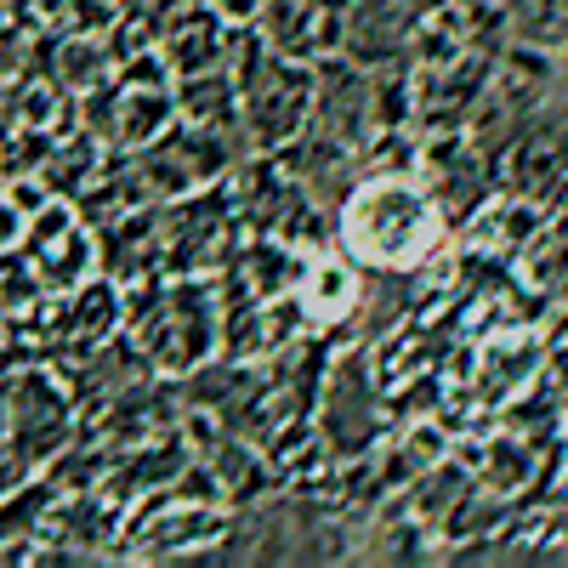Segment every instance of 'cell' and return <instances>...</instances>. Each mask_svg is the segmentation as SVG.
<instances>
[{"mask_svg": "<svg viewBox=\"0 0 568 568\" xmlns=\"http://www.w3.org/2000/svg\"><path fill=\"white\" fill-rule=\"evenodd\" d=\"M540 382H551V393L568 398V313L557 324V336L546 342V375H540Z\"/></svg>", "mask_w": 568, "mask_h": 568, "instance_id": "cell-17", "label": "cell"}, {"mask_svg": "<svg viewBox=\"0 0 568 568\" xmlns=\"http://www.w3.org/2000/svg\"><path fill=\"white\" fill-rule=\"evenodd\" d=\"M347 12H353V0H262L251 29L273 45V52L313 63V58H324V52L342 45Z\"/></svg>", "mask_w": 568, "mask_h": 568, "instance_id": "cell-10", "label": "cell"}, {"mask_svg": "<svg viewBox=\"0 0 568 568\" xmlns=\"http://www.w3.org/2000/svg\"><path fill=\"white\" fill-rule=\"evenodd\" d=\"M29 45H34L29 29L0 12V80H18V74L29 69Z\"/></svg>", "mask_w": 568, "mask_h": 568, "instance_id": "cell-16", "label": "cell"}, {"mask_svg": "<svg viewBox=\"0 0 568 568\" xmlns=\"http://www.w3.org/2000/svg\"><path fill=\"white\" fill-rule=\"evenodd\" d=\"M540 460H546L540 438H529L524 426H511V420L478 426V433H471V444H466V455H460V466L471 471V484L489 489V495H500V500L524 495V489L535 484Z\"/></svg>", "mask_w": 568, "mask_h": 568, "instance_id": "cell-11", "label": "cell"}, {"mask_svg": "<svg viewBox=\"0 0 568 568\" xmlns=\"http://www.w3.org/2000/svg\"><path fill=\"white\" fill-rule=\"evenodd\" d=\"M358 296H364V267L347 251H336V245L307 251V267L296 284V302H302L307 324H347Z\"/></svg>", "mask_w": 568, "mask_h": 568, "instance_id": "cell-12", "label": "cell"}, {"mask_svg": "<svg viewBox=\"0 0 568 568\" xmlns=\"http://www.w3.org/2000/svg\"><path fill=\"white\" fill-rule=\"evenodd\" d=\"M336 251L364 273H415L449 251V211L420 171H364L329 216Z\"/></svg>", "mask_w": 568, "mask_h": 568, "instance_id": "cell-1", "label": "cell"}, {"mask_svg": "<svg viewBox=\"0 0 568 568\" xmlns=\"http://www.w3.org/2000/svg\"><path fill=\"white\" fill-rule=\"evenodd\" d=\"M125 291V342L149 375H194L222 353V296L216 273H149Z\"/></svg>", "mask_w": 568, "mask_h": 568, "instance_id": "cell-2", "label": "cell"}, {"mask_svg": "<svg viewBox=\"0 0 568 568\" xmlns=\"http://www.w3.org/2000/svg\"><path fill=\"white\" fill-rule=\"evenodd\" d=\"M233 535H240V506L154 489L136 506H125L120 535H114V557H125V562H182V557H211Z\"/></svg>", "mask_w": 568, "mask_h": 568, "instance_id": "cell-5", "label": "cell"}, {"mask_svg": "<svg viewBox=\"0 0 568 568\" xmlns=\"http://www.w3.org/2000/svg\"><path fill=\"white\" fill-rule=\"evenodd\" d=\"M313 433H318L324 455L342 460V466L364 460L375 444L387 438V387L375 382V364H369L364 353L329 358L324 387H318Z\"/></svg>", "mask_w": 568, "mask_h": 568, "instance_id": "cell-7", "label": "cell"}, {"mask_svg": "<svg viewBox=\"0 0 568 568\" xmlns=\"http://www.w3.org/2000/svg\"><path fill=\"white\" fill-rule=\"evenodd\" d=\"M540 233V205L535 200H489L466 216L460 227V256H484V262H511L535 245Z\"/></svg>", "mask_w": 568, "mask_h": 568, "instance_id": "cell-13", "label": "cell"}, {"mask_svg": "<svg viewBox=\"0 0 568 568\" xmlns=\"http://www.w3.org/2000/svg\"><path fill=\"white\" fill-rule=\"evenodd\" d=\"M0 347H7V318H0Z\"/></svg>", "mask_w": 568, "mask_h": 568, "instance_id": "cell-21", "label": "cell"}, {"mask_svg": "<svg viewBox=\"0 0 568 568\" xmlns=\"http://www.w3.org/2000/svg\"><path fill=\"white\" fill-rule=\"evenodd\" d=\"M171 91H176V120H182V125L240 131V80H233V69L182 74V80H171ZM240 136H245V131H240Z\"/></svg>", "mask_w": 568, "mask_h": 568, "instance_id": "cell-15", "label": "cell"}, {"mask_svg": "<svg viewBox=\"0 0 568 568\" xmlns=\"http://www.w3.org/2000/svg\"><path fill=\"white\" fill-rule=\"evenodd\" d=\"M211 7H216L222 18H233V23H251V18H256V7H262V0H211Z\"/></svg>", "mask_w": 568, "mask_h": 568, "instance_id": "cell-19", "label": "cell"}, {"mask_svg": "<svg viewBox=\"0 0 568 568\" xmlns=\"http://www.w3.org/2000/svg\"><path fill=\"white\" fill-rule=\"evenodd\" d=\"M540 375H546V336L535 324H484L471 342L449 347L444 358V375H438V387L426 382L438 393L444 404V426H489L500 420L517 398H529L540 387Z\"/></svg>", "mask_w": 568, "mask_h": 568, "instance_id": "cell-3", "label": "cell"}, {"mask_svg": "<svg viewBox=\"0 0 568 568\" xmlns=\"http://www.w3.org/2000/svg\"><path fill=\"white\" fill-rule=\"evenodd\" d=\"M307 131L358 149V142L375 131V114H369V69H358L342 52L313 58V114H307Z\"/></svg>", "mask_w": 568, "mask_h": 568, "instance_id": "cell-8", "label": "cell"}, {"mask_svg": "<svg viewBox=\"0 0 568 568\" xmlns=\"http://www.w3.org/2000/svg\"><path fill=\"white\" fill-rule=\"evenodd\" d=\"M0 426H7V449L29 471H40L80 438V404L52 358H29L12 375H0Z\"/></svg>", "mask_w": 568, "mask_h": 568, "instance_id": "cell-6", "label": "cell"}, {"mask_svg": "<svg viewBox=\"0 0 568 568\" xmlns=\"http://www.w3.org/2000/svg\"><path fill=\"white\" fill-rule=\"evenodd\" d=\"M233 80H240V131L256 154H273L284 142H296L307 131L313 114V63L284 58L273 45L240 23V40H233Z\"/></svg>", "mask_w": 568, "mask_h": 568, "instance_id": "cell-4", "label": "cell"}, {"mask_svg": "<svg viewBox=\"0 0 568 568\" xmlns=\"http://www.w3.org/2000/svg\"><path fill=\"white\" fill-rule=\"evenodd\" d=\"M233 40H240V23L222 18L211 0H187V7H176V12L154 29V52H160L165 74L182 80V74L227 69V63H233Z\"/></svg>", "mask_w": 568, "mask_h": 568, "instance_id": "cell-9", "label": "cell"}, {"mask_svg": "<svg viewBox=\"0 0 568 568\" xmlns=\"http://www.w3.org/2000/svg\"><path fill=\"white\" fill-rule=\"evenodd\" d=\"M103 165H109V149H103V142L91 136V131H80V125H74V131L63 125V131L52 136V149H45L34 182H40L52 200H80L85 187L103 176Z\"/></svg>", "mask_w": 568, "mask_h": 568, "instance_id": "cell-14", "label": "cell"}, {"mask_svg": "<svg viewBox=\"0 0 568 568\" xmlns=\"http://www.w3.org/2000/svg\"><path fill=\"white\" fill-rule=\"evenodd\" d=\"M23 222H29V211L12 200V187H0V256L23 240Z\"/></svg>", "mask_w": 568, "mask_h": 568, "instance_id": "cell-18", "label": "cell"}, {"mask_svg": "<svg viewBox=\"0 0 568 568\" xmlns=\"http://www.w3.org/2000/svg\"><path fill=\"white\" fill-rule=\"evenodd\" d=\"M471 7H506V0H471Z\"/></svg>", "mask_w": 568, "mask_h": 568, "instance_id": "cell-20", "label": "cell"}]
</instances>
